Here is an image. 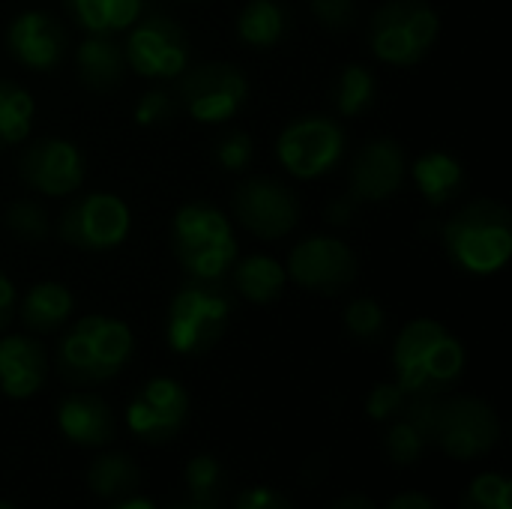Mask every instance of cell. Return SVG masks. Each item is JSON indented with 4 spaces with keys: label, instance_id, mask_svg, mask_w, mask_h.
Here are the masks:
<instances>
[{
    "label": "cell",
    "instance_id": "cell-35",
    "mask_svg": "<svg viewBox=\"0 0 512 509\" xmlns=\"http://www.w3.org/2000/svg\"><path fill=\"white\" fill-rule=\"evenodd\" d=\"M309 9H312L315 21L330 33H345L357 21L354 0H309Z\"/></svg>",
    "mask_w": 512,
    "mask_h": 509
},
{
    "label": "cell",
    "instance_id": "cell-24",
    "mask_svg": "<svg viewBox=\"0 0 512 509\" xmlns=\"http://www.w3.org/2000/svg\"><path fill=\"white\" fill-rule=\"evenodd\" d=\"M291 24L282 0H246L237 15V39L249 48H273L285 39Z\"/></svg>",
    "mask_w": 512,
    "mask_h": 509
},
{
    "label": "cell",
    "instance_id": "cell-18",
    "mask_svg": "<svg viewBox=\"0 0 512 509\" xmlns=\"http://www.w3.org/2000/svg\"><path fill=\"white\" fill-rule=\"evenodd\" d=\"M48 378L45 348L30 336L0 339V393L9 399H30Z\"/></svg>",
    "mask_w": 512,
    "mask_h": 509
},
{
    "label": "cell",
    "instance_id": "cell-10",
    "mask_svg": "<svg viewBox=\"0 0 512 509\" xmlns=\"http://www.w3.org/2000/svg\"><path fill=\"white\" fill-rule=\"evenodd\" d=\"M132 231V210L114 192H87L75 198L60 216L63 243L84 252H111L123 246Z\"/></svg>",
    "mask_w": 512,
    "mask_h": 509
},
{
    "label": "cell",
    "instance_id": "cell-8",
    "mask_svg": "<svg viewBox=\"0 0 512 509\" xmlns=\"http://www.w3.org/2000/svg\"><path fill=\"white\" fill-rule=\"evenodd\" d=\"M249 99V78L240 66L225 60H207L180 75L177 102L198 123H228Z\"/></svg>",
    "mask_w": 512,
    "mask_h": 509
},
{
    "label": "cell",
    "instance_id": "cell-20",
    "mask_svg": "<svg viewBox=\"0 0 512 509\" xmlns=\"http://www.w3.org/2000/svg\"><path fill=\"white\" fill-rule=\"evenodd\" d=\"M75 69L84 87L96 93L114 90L126 75V54L123 45L114 36L87 33L81 45L75 48Z\"/></svg>",
    "mask_w": 512,
    "mask_h": 509
},
{
    "label": "cell",
    "instance_id": "cell-28",
    "mask_svg": "<svg viewBox=\"0 0 512 509\" xmlns=\"http://www.w3.org/2000/svg\"><path fill=\"white\" fill-rule=\"evenodd\" d=\"M138 465L126 456V453H102L90 471H87V486L93 495L105 498V501H114V498H123V495H132L138 489Z\"/></svg>",
    "mask_w": 512,
    "mask_h": 509
},
{
    "label": "cell",
    "instance_id": "cell-7",
    "mask_svg": "<svg viewBox=\"0 0 512 509\" xmlns=\"http://www.w3.org/2000/svg\"><path fill=\"white\" fill-rule=\"evenodd\" d=\"M348 147L345 126L327 114H303L291 120L276 141L279 165L297 180H315L330 174Z\"/></svg>",
    "mask_w": 512,
    "mask_h": 509
},
{
    "label": "cell",
    "instance_id": "cell-34",
    "mask_svg": "<svg viewBox=\"0 0 512 509\" xmlns=\"http://www.w3.org/2000/svg\"><path fill=\"white\" fill-rule=\"evenodd\" d=\"M252 156H255L252 135H249V132H240V129L222 135V138L216 141V147H213L216 165H219L222 171H231V174H243V171L249 168Z\"/></svg>",
    "mask_w": 512,
    "mask_h": 509
},
{
    "label": "cell",
    "instance_id": "cell-43",
    "mask_svg": "<svg viewBox=\"0 0 512 509\" xmlns=\"http://www.w3.org/2000/svg\"><path fill=\"white\" fill-rule=\"evenodd\" d=\"M171 509H216V504H204V501H183V504H177V507H171Z\"/></svg>",
    "mask_w": 512,
    "mask_h": 509
},
{
    "label": "cell",
    "instance_id": "cell-9",
    "mask_svg": "<svg viewBox=\"0 0 512 509\" xmlns=\"http://www.w3.org/2000/svg\"><path fill=\"white\" fill-rule=\"evenodd\" d=\"M123 54H126V66L135 75L150 81H171L189 69L192 48L183 27L174 18L156 12L132 24Z\"/></svg>",
    "mask_w": 512,
    "mask_h": 509
},
{
    "label": "cell",
    "instance_id": "cell-39",
    "mask_svg": "<svg viewBox=\"0 0 512 509\" xmlns=\"http://www.w3.org/2000/svg\"><path fill=\"white\" fill-rule=\"evenodd\" d=\"M12 312H15V285L0 270V330L12 321Z\"/></svg>",
    "mask_w": 512,
    "mask_h": 509
},
{
    "label": "cell",
    "instance_id": "cell-4",
    "mask_svg": "<svg viewBox=\"0 0 512 509\" xmlns=\"http://www.w3.org/2000/svg\"><path fill=\"white\" fill-rule=\"evenodd\" d=\"M135 351L129 324L111 315H84L60 339L57 366L72 384H99L120 375Z\"/></svg>",
    "mask_w": 512,
    "mask_h": 509
},
{
    "label": "cell",
    "instance_id": "cell-21",
    "mask_svg": "<svg viewBox=\"0 0 512 509\" xmlns=\"http://www.w3.org/2000/svg\"><path fill=\"white\" fill-rule=\"evenodd\" d=\"M411 177L432 207L450 204L465 189V165L447 150H426L414 159Z\"/></svg>",
    "mask_w": 512,
    "mask_h": 509
},
{
    "label": "cell",
    "instance_id": "cell-25",
    "mask_svg": "<svg viewBox=\"0 0 512 509\" xmlns=\"http://www.w3.org/2000/svg\"><path fill=\"white\" fill-rule=\"evenodd\" d=\"M66 6L87 33L114 36L141 18L144 0H66Z\"/></svg>",
    "mask_w": 512,
    "mask_h": 509
},
{
    "label": "cell",
    "instance_id": "cell-36",
    "mask_svg": "<svg viewBox=\"0 0 512 509\" xmlns=\"http://www.w3.org/2000/svg\"><path fill=\"white\" fill-rule=\"evenodd\" d=\"M177 111V99L168 90H147L138 105H135V123L138 126H162L174 117Z\"/></svg>",
    "mask_w": 512,
    "mask_h": 509
},
{
    "label": "cell",
    "instance_id": "cell-6",
    "mask_svg": "<svg viewBox=\"0 0 512 509\" xmlns=\"http://www.w3.org/2000/svg\"><path fill=\"white\" fill-rule=\"evenodd\" d=\"M231 321V297L219 282L192 279L183 285L165 315V342L180 357H195L210 351Z\"/></svg>",
    "mask_w": 512,
    "mask_h": 509
},
{
    "label": "cell",
    "instance_id": "cell-32",
    "mask_svg": "<svg viewBox=\"0 0 512 509\" xmlns=\"http://www.w3.org/2000/svg\"><path fill=\"white\" fill-rule=\"evenodd\" d=\"M3 222L6 228L18 237V240H27V243H42L51 231V222H48V213L42 204H36L33 198H18L6 207L3 213Z\"/></svg>",
    "mask_w": 512,
    "mask_h": 509
},
{
    "label": "cell",
    "instance_id": "cell-33",
    "mask_svg": "<svg viewBox=\"0 0 512 509\" xmlns=\"http://www.w3.org/2000/svg\"><path fill=\"white\" fill-rule=\"evenodd\" d=\"M459 509H512V486L507 477L501 474H483L477 477Z\"/></svg>",
    "mask_w": 512,
    "mask_h": 509
},
{
    "label": "cell",
    "instance_id": "cell-31",
    "mask_svg": "<svg viewBox=\"0 0 512 509\" xmlns=\"http://www.w3.org/2000/svg\"><path fill=\"white\" fill-rule=\"evenodd\" d=\"M186 489L192 501H204V504H216L222 489H225V468L216 456H195L186 465Z\"/></svg>",
    "mask_w": 512,
    "mask_h": 509
},
{
    "label": "cell",
    "instance_id": "cell-14",
    "mask_svg": "<svg viewBox=\"0 0 512 509\" xmlns=\"http://www.w3.org/2000/svg\"><path fill=\"white\" fill-rule=\"evenodd\" d=\"M18 174L27 189L48 198H66L81 189L87 162L81 147L69 138H36L21 150Z\"/></svg>",
    "mask_w": 512,
    "mask_h": 509
},
{
    "label": "cell",
    "instance_id": "cell-22",
    "mask_svg": "<svg viewBox=\"0 0 512 509\" xmlns=\"http://www.w3.org/2000/svg\"><path fill=\"white\" fill-rule=\"evenodd\" d=\"M231 279L234 288L243 300L255 303V306H270L282 297L285 285H288V273L285 264H279L273 255H246L237 258L231 267Z\"/></svg>",
    "mask_w": 512,
    "mask_h": 509
},
{
    "label": "cell",
    "instance_id": "cell-42",
    "mask_svg": "<svg viewBox=\"0 0 512 509\" xmlns=\"http://www.w3.org/2000/svg\"><path fill=\"white\" fill-rule=\"evenodd\" d=\"M111 509H156L150 501H144V498H126V501H120V504H114Z\"/></svg>",
    "mask_w": 512,
    "mask_h": 509
},
{
    "label": "cell",
    "instance_id": "cell-37",
    "mask_svg": "<svg viewBox=\"0 0 512 509\" xmlns=\"http://www.w3.org/2000/svg\"><path fill=\"white\" fill-rule=\"evenodd\" d=\"M405 402H408V393L399 384H378L366 399V414L378 423H390L393 417L402 414Z\"/></svg>",
    "mask_w": 512,
    "mask_h": 509
},
{
    "label": "cell",
    "instance_id": "cell-5",
    "mask_svg": "<svg viewBox=\"0 0 512 509\" xmlns=\"http://www.w3.org/2000/svg\"><path fill=\"white\" fill-rule=\"evenodd\" d=\"M441 36V15L429 0H387L369 24V48L387 66H417Z\"/></svg>",
    "mask_w": 512,
    "mask_h": 509
},
{
    "label": "cell",
    "instance_id": "cell-23",
    "mask_svg": "<svg viewBox=\"0 0 512 509\" xmlns=\"http://www.w3.org/2000/svg\"><path fill=\"white\" fill-rule=\"evenodd\" d=\"M75 309V297L63 282H36L21 300V324L33 333H57Z\"/></svg>",
    "mask_w": 512,
    "mask_h": 509
},
{
    "label": "cell",
    "instance_id": "cell-3",
    "mask_svg": "<svg viewBox=\"0 0 512 509\" xmlns=\"http://www.w3.org/2000/svg\"><path fill=\"white\" fill-rule=\"evenodd\" d=\"M171 249L192 279L222 282L237 261L234 225L219 207L189 201L171 219Z\"/></svg>",
    "mask_w": 512,
    "mask_h": 509
},
{
    "label": "cell",
    "instance_id": "cell-26",
    "mask_svg": "<svg viewBox=\"0 0 512 509\" xmlns=\"http://www.w3.org/2000/svg\"><path fill=\"white\" fill-rule=\"evenodd\" d=\"M36 102L18 81L0 78V150L18 147L30 138Z\"/></svg>",
    "mask_w": 512,
    "mask_h": 509
},
{
    "label": "cell",
    "instance_id": "cell-29",
    "mask_svg": "<svg viewBox=\"0 0 512 509\" xmlns=\"http://www.w3.org/2000/svg\"><path fill=\"white\" fill-rule=\"evenodd\" d=\"M429 447V438L408 420V417H393L387 423V432H384V450H387V459L396 462V465H414L423 459Z\"/></svg>",
    "mask_w": 512,
    "mask_h": 509
},
{
    "label": "cell",
    "instance_id": "cell-40",
    "mask_svg": "<svg viewBox=\"0 0 512 509\" xmlns=\"http://www.w3.org/2000/svg\"><path fill=\"white\" fill-rule=\"evenodd\" d=\"M387 509H444V507H441L435 498L423 495V492H405V495L393 498Z\"/></svg>",
    "mask_w": 512,
    "mask_h": 509
},
{
    "label": "cell",
    "instance_id": "cell-41",
    "mask_svg": "<svg viewBox=\"0 0 512 509\" xmlns=\"http://www.w3.org/2000/svg\"><path fill=\"white\" fill-rule=\"evenodd\" d=\"M330 509H375V504L363 495H348V498H339Z\"/></svg>",
    "mask_w": 512,
    "mask_h": 509
},
{
    "label": "cell",
    "instance_id": "cell-15",
    "mask_svg": "<svg viewBox=\"0 0 512 509\" xmlns=\"http://www.w3.org/2000/svg\"><path fill=\"white\" fill-rule=\"evenodd\" d=\"M189 417V396L174 378H150L129 402L126 423L129 432L147 444L171 441Z\"/></svg>",
    "mask_w": 512,
    "mask_h": 509
},
{
    "label": "cell",
    "instance_id": "cell-19",
    "mask_svg": "<svg viewBox=\"0 0 512 509\" xmlns=\"http://www.w3.org/2000/svg\"><path fill=\"white\" fill-rule=\"evenodd\" d=\"M57 426L78 447H105L114 438V414L93 393H69L57 408Z\"/></svg>",
    "mask_w": 512,
    "mask_h": 509
},
{
    "label": "cell",
    "instance_id": "cell-13",
    "mask_svg": "<svg viewBox=\"0 0 512 509\" xmlns=\"http://www.w3.org/2000/svg\"><path fill=\"white\" fill-rule=\"evenodd\" d=\"M234 216L261 240H282L300 225V201L276 177H246L234 189Z\"/></svg>",
    "mask_w": 512,
    "mask_h": 509
},
{
    "label": "cell",
    "instance_id": "cell-2",
    "mask_svg": "<svg viewBox=\"0 0 512 509\" xmlns=\"http://www.w3.org/2000/svg\"><path fill=\"white\" fill-rule=\"evenodd\" d=\"M450 261L468 276H495L512 258V213L492 198L468 201L444 225Z\"/></svg>",
    "mask_w": 512,
    "mask_h": 509
},
{
    "label": "cell",
    "instance_id": "cell-17",
    "mask_svg": "<svg viewBox=\"0 0 512 509\" xmlns=\"http://www.w3.org/2000/svg\"><path fill=\"white\" fill-rule=\"evenodd\" d=\"M6 48L24 69L48 72L66 54V30L51 12L27 9L9 21Z\"/></svg>",
    "mask_w": 512,
    "mask_h": 509
},
{
    "label": "cell",
    "instance_id": "cell-30",
    "mask_svg": "<svg viewBox=\"0 0 512 509\" xmlns=\"http://www.w3.org/2000/svg\"><path fill=\"white\" fill-rule=\"evenodd\" d=\"M342 321L357 342H378L387 333V312L375 297H354L345 306Z\"/></svg>",
    "mask_w": 512,
    "mask_h": 509
},
{
    "label": "cell",
    "instance_id": "cell-44",
    "mask_svg": "<svg viewBox=\"0 0 512 509\" xmlns=\"http://www.w3.org/2000/svg\"><path fill=\"white\" fill-rule=\"evenodd\" d=\"M0 509H15L12 504H6V501H0Z\"/></svg>",
    "mask_w": 512,
    "mask_h": 509
},
{
    "label": "cell",
    "instance_id": "cell-1",
    "mask_svg": "<svg viewBox=\"0 0 512 509\" xmlns=\"http://www.w3.org/2000/svg\"><path fill=\"white\" fill-rule=\"evenodd\" d=\"M468 363L465 345L432 318L408 321L393 345L396 384L408 396H441L462 378Z\"/></svg>",
    "mask_w": 512,
    "mask_h": 509
},
{
    "label": "cell",
    "instance_id": "cell-27",
    "mask_svg": "<svg viewBox=\"0 0 512 509\" xmlns=\"http://www.w3.org/2000/svg\"><path fill=\"white\" fill-rule=\"evenodd\" d=\"M375 93H378L375 72L363 63H348L339 69L330 96L339 117H360L375 105Z\"/></svg>",
    "mask_w": 512,
    "mask_h": 509
},
{
    "label": "cell",
    "instance_id": "cell-12",
    "mask_svg": "<svg viewBox=\"0 0 512 509\" xmlns=\"http://www.w3.org/2000/svg\"><path fill=\"white\" fill-rule=\"evenodd\" d=\"M357 255L354 249L330 234H315L300 240L285 264L288 282L312 291V294H339L357 279Z\"/></svg>",
    "mask_w": 512,
    "mask_h": 509
},
{
    "label": "cell",
    "instance_id": "cell-38",
    "mask_svg": "<svg viewBox=\"0 0 512 509\" xmlns=\"http://www.w3.org/2000/svg\"><path fill=\"white\" fill-rule=\"evenodd\" d=\"M234 509H294L291 498L270 489V486H255V489H246L237 501Z\"/></svg>",
    "mask_w": 512,
    "mask_h": 509
},
{
    "label": "cell",
    "instance_id": "cell-11",
    "mask_svg": "<svg viewBox=\"0 0 512 509\" xmlns=\"http://www.w3.org/2000/svg\"><path fill=\"white\" fill-rule=\"evenodd\" d=\"M498 438H501V420L489 402L474 396L438 402L432 444H438L447 456L459 462L480 459L489 450H495Z\"/></svg>",
    "mask_w": 512,
    "mask_h": 509
},
{
    "label": "cell",
    "instance_id": "cell-16",
    "mask_svg": "<svg viewBox=\"0 0 512 509\" xmlns=\"http://www.w3.org/2000/svg\"><path fill=\"white\" fill-rule=\"evenodd\" d=\"M408 174L405 150L396 138H372L351 162V195L357 201L381 204L393 198Z\"/></svg>",
    "mask_w": 512,
    "mask_h": 509
}]
</instances>
